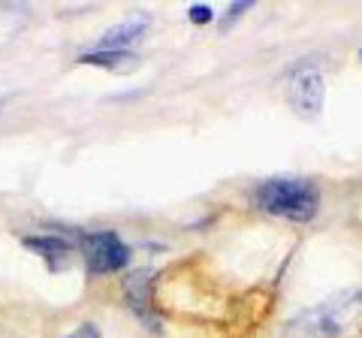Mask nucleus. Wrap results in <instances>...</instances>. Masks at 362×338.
Segmentation results:
<instances>
[{"label": "nucleus", "mask_w": 362, "mask_h": 338, "mask_svg": "<svg viewBox=\"0 0 362 338\" xmlns=\"http://www.w3.org/2000/svg\"><path fill=\"white\" fill-rule=\"evenodd\" d=\"M362 314V290H341L326 302L299 311L287 326L284 338H341Z\"/></svg>", "instance_id": "f257e3e1"}, {"label": "nucleus", "mask_w": 362, "mask_h": 338, "mask_svg": "<svg viewBox=\"0 0 362 338\" xmlns=\"http://www.w3.org/2000/svg\"><path fill=\"white\" fill-rule=\"evenodd\" d=\"M257 206L272 218H284L305 223L317 215L320 206V194L308 178H272V182L257 187Z\"/></svg>", "instance_id": "f03ea898"}, {"label": "nucleus", "mask_w": 362, "mask_h": 338, "mask_svg": "<svg viewBox=\"0 0 362 338\" xmlns=\"http://www.w3.org/2000/svg\"><path fill=\"white\" fill-rule=\"evenodd\" d=\"M287 94L293 109L302 118H317L323 109V70L317 58L299 61L293 70H287Z\"/></svg>", "instance_id": "7ed1b4c3"}, {"label": "nucleus", "mask_w": 362, "mask_h": 338, "mask_svg": "<svg viewBox=\"0 0 362 338\" xmlns=\"http://www.w3.org/2000/svg\"><path fill=\"white\" fill-rule=\"evenodd\" d=\"M82 251H85L88 269L90 272H97V275L115 272V269L130 263V247L124 245L115 233H90V235H85Z\"/></svg>", "instance_id": "20e7f679"}, {"label": "nucleus", "mask_w": 362, "mask_h": 338, "mask_svg": "<svg viewBox=\"0 0 362 338\" xmlns=\"http://www.w3.org/2000/svg\"><path fill=\"white\" fill-rule=\"evenodd\" d=\"M148 25H151V18L145 16V13H133L130 18H124V21H118V25H112L103 33V37H100L97 49L100 52H127V46H133L136 40L145 37Z\"/></svg>", "instance_id": "39448f33"}, {"label": "nucleus", "mask_w": 362, "mask_h": 338, "mask_svg": "<svg viewBox=\"0 0 362 338\" xmlns=\"http://www.w3.org/2000/svg\"><path fill=\"white\" fill-rule=\"evenodd\" d=\"M151 272L142 269V272H133L127 281H124V296H127V305L133 308V314L139 317L145 326L157 330V317L151 308Z\"/></svg>", "instance_id": "423d86ee"}, {"label": "nucleus", "mask_w": 362, "mask_h": 338, "mask_svg": "<svg viewBox=\"0 0 362 338\" xmlns=\"http://www.w3.org/2000/svg\"><path fill=\"white\" fill-rule=\"evenodd\" d=\"M25 245L30 247V251H37L52 269H61V266L66 263V254H70V245H66L64 239H45V235H30V239H25Z\"/></svg>", "instance_id": "0eeeda50"}, {"label": "nucleus", "mask_w": 362, "mask_h": 338, "mask_svg": "<svg viewBox=\"0 0 362 338\" xmlns=\"http://www.w3.org/2000/svg\"><path fill=\"white\" fill-rule=\"evenodd\" d=\"M82 64H94V66H106V70H124L127 64H136V54L133 52H88L78 58Z\"/></svg>", "instance_id": "6e6552de"}, {"label": "nucleus", "mask_w": 362, "mask_h": 338, "mask_svg": "<svg viewBox=\"0 0 362 338\" xmlns=\"http://www.w3.org/2000/svg\"><path fill=\"white\" fill-rule=\"evenodd\" d=\"M254 6V0H242V4H233L230 9H226V16H223V28H230L235 25V18H239L242 13H247V9Z\"/></svg>", "instance_id": "1a4fd4ad"}, {"label": "nucleus", "mask_w": 362, "mask_h": 338, "mask_svg": "<svg viewBox=\"0 0 362 338\" xmlns=\"http://www.w3.org/2000/svg\"><path fill=\"white\" fill-rule=\"evenodd\" d=\"M64 338H100V332L94 330L90 323H85V326H78V330H73V332H66Z\"/></svg>", "instance_id": "9d476101"}, {"label": "nucleus", "mask_w": 362, "mask_h": 338, "mask_svg": "<svg viewBox=\"0 0 362 338\" xmlns=\"http://www.w3.org/2000/svg\"><path fill=\"white\" fill-rule=\"evenodd\" d=\"M211 9L209 6H190V21H199V25H202V21H211Z\"/></svg>", "instance_id": "9b49d317"}, {"label": "nucleus", "mask_w": 362, "mask_h": 338, "mask_svg": "<svg viewBox=\"0 0 362 338\" xmlns=\"http://www.w3.org/2000/svg\"><path fill=\"white\" fill-rule=\"evenodd\" d=\"M4 103H6V100H4V97H0V109H4Z\"/></svg>", "instance_id": "f8f14e48"}]
</instances>
